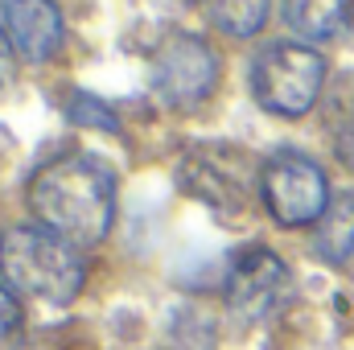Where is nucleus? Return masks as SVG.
I'll list each match as a JSON object with an SVG mask.
<instances>
[{"label":"nucleus","instance_id":"dca6fc26","mask_svg":"<svg viewBox=\"0 0 354 350\" xmlns=\"http://www.w3.org/2000/svg\"><path fill=\"white\" fill-rule=\"evenodd\" d=\"M161 4H198V0H161Z\"/></svg>","mask_w":354,"mask_h":350},{"label":"nucleus","instance_id":"f8f14e48","mask_svg":"<svg viewBox=\"0 0 354 350\" xmlns=\"http://www.w3.org/2000/svg\"><path fill=\"white\" fill-rule=\"evenodd\" d=\"M346 87L351 83H342L330 103V136H334V157L354 169V95Z\"/></svg>","mask_w":354,"mask_h":350},{"label":"nucleus","instance_id":"4468645a","mask_svg":"<svg viewBox=\"0 0 354 350\" xmlns=\"http://www.w3.org/2000/svg\"><path fill=\"white\" fill-rule=\"evenodd\" d=\"M21 322H25V317H21V301L12 297L8 284H0V350L21 334Z\"/></svg>","mask_w":354,"mask_h":350},{"label":"nucleus","instance_id":"423d86ee","mask_svg":"<svg viewBox=\"0 0 354 350\" xmlns=\"http://www.w3.org/2000/svg\"><path fill=\"white\" fill-rule=\"evenodd\" d=\"M149 83L169 107H194L218 83V54L198 33L174 29L149 50Z\"/></svg>","mask_w":354,"mask_h":350},{"label":"nucleus","instance_id":"f03ea898","mask_svg":"<svg viewBox=\"0 0 354 350\" xmlns=\"http://www.w3.org/2000/svg\"><path fill=\"white\" fill-rule=\"evenodd\" d=\"M0 276L21 297L71 305L87 284V260L83 248L46 227H8L0 235Z\"/></svg>","mask_w":354,"mask_h":350},{"label":"nucleus","instance_id":"0eeeda50","mask_svg":"<svg viewBox=\"0 0 354 350\" xmlns=\"http://www.w3.org/2000/svg\"><path fill=\"white\" fill-rule=\"evenodd\" d=\"M227 309L239 322H264L292 293V272L268 248H243L227 268Z\"/></svg>","mask_w":354,"mask_h":350},{"label":"nucleus","instance_id":"1a4fd4ad","mask_svg":"<svg viewBox=\"0 0 354 350\" xmlns=\"http://www.w3.org/2000/svg\"><path fill=\"white\" fill-rule=\"evenodd\" d=\"M354 0H284V21L297 37L309 42H330L351 29Z\"/></svg>","mask_w":354,"mask_h":350},{"label":"nucleus","instance_id":"7ed1b4c3","mask_svg":"<svg viewBox=\"0 0 354 350\" xmlns=\"http://www.w3.org/2000/svg\"><path fill=\"white\" fill-rule=\"evenodd\" d=\"M260 181H264V165L248 149L227 140L189 145L177 161V185L223 219H239L252 194L260 190Z\"/></svg>","mask_w":354,"mask_h":350},{"label":"nucleus","instance_id":"f257e3e1","mask_svg":"<svg viewBox=\"0 0 354 350\" xmlns=\"http://www.w3.org/2000/svg\"><path fill=\"white\" fill-rule=\"evenodd\" d=\"M29 210L75 248H95L115 223V177L91 153H62L29 181Z\"/></svg>","mask_w":354,"mask_h":350},{"label":"nucleus","instance_id":"2eb2a0df","mask_svg":"<svg viewBox=\"0 0 354 350\" xmlns=\"http://www.w3.org/2000/svg\"><path fill=\"white\" fill-rule=\"evenodd\" d=\"M12 79H17V58H12V37H8V29L0 25V95L12 87Z\"/></svg>","mask_w":354,"mask_h":350},{"label":"nucleus","instance_id":"ddd939ff","mask_svg":"<svg viewBox=\"0 0 354 350\" xmlns=\"http://www.w3.org/2000/svg\"><path fill=\"white\" fill-rule=\"evenodd\" d=\"M66 116H71V124H79V128H95V132H120V120H115V111H111L103 99L87 95V91L71 95V107H66Z\"/></svg>","mask_w":354,"mask_h":350},{"label":"nucleus","instance_id":"9d476101","mask_svg":"<svg viewBox=\"0 0 354 350\" xmlns=\"http://www.w3.org/2000/svg\"><path fill=\"white\" fill-rule=\"evenodd\" d=\"M313 252L326 264H346L354 256V194L330 198V206L313 231Z\"/></svg>","mask_w":354,"mask_h":350},{"label":"nucleus","instance_id":"6e6552de","mask_svg":"<svg viewBox=\"0 0 354 350\" xmlns=\"http://www.w3.org/2000/svg\"><path fill=\"white\" fill-rule=\"evenodd\" d=\"M4 29L29 62H50L62 50V12L54 0H4Z\"/></svg>","mask_w":354,"mask_h":350},{"label":"nucleus","instance_id":"9b49d317","mask_svg":"<svg viewBox=\"0 0 354 350\" xmlns=\"http://www.w3.org/2000/svg\"><path fill=\"white\" fill-rule=\"evenodd\" d=\"M210 25L227 37H252L268 21V0H210Z\"/></svg>","mask_w":354,"mask_h":350},{"label":"nucleus","instance_id":"20e7f679","mask_svg":"<svg viewBox=\"0 0 354 350\" xmlns=\"http://www.w3.org/2000/svg\"><path fill=\"white\" fill-rule=\"evenodd\" d=\"M326 87V58L301 42H272L252 62V95L272 116H305Z\"/></svg>","mask_w":354,"mask_h":350},{"label":"nucleus","instance_id":"39448f33","mask_svg":"<svg viewBox=\"0 0 354 350\" xmlns=\"http://www.w3.org/2000/svg\"><path fill=\"white\" fill-rule=\"evenodd\" d=\"M260 198L280 227H309L330 206V181L313 157L297 149H280L264 161Z\"/></svg>","mask_w":354,"mask_h":350}]
</instances>
